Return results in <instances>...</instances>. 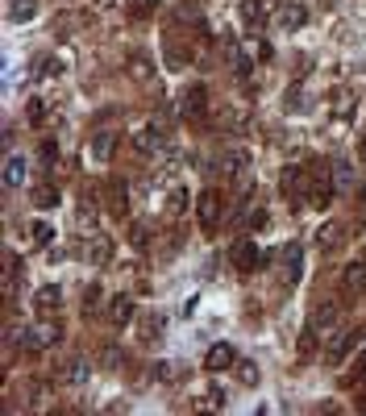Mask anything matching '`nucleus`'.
<instances>
[{"instance_id": "nucleus-22", "label": "nucleus", "mask_w": 366, "mask_h": 416, "mask_svg": "<svg viewBox=\"0 0 366 416\" xmlns=\"http://www.w3.org/2000/svg\"><path fill=\"white\" fill-rule=\"evenodd\" d=\"M283 258H288V288H292V283H300V245H288Z\"/></svg>"}, {"instance_id": "nucleus-30", "label": "nucleus", "mask_w": 366, "mask_h": 416, "mask_svg": "<svg viewBox=\"0 0 366 416\" xmlns=\"http://www.w3.org/2000/svg\"><path fill=\"white\" fill-rule=\"evenodd\" d=\"M154 9H158V0H133V13H138V17H146Z\"/></svg>"}, {"instance_id": "nucleus-12", "label": "nucleus", "mask_w": 366, "mask_h": 416, "mask_svg": "<svg viewBox=\"0 0 366 416\" xmlns=\"http://www.w3.org/2000/svg\"><path fill=\"white\" fill-rule=\"evenodd\" d=\"M304 21H308L304 4H283V13H279V25H283V29H300Z\"/></svg>"}, {"instance_id": "nucleus-2", "label": "nucleus", "mask_w": 366, "mask_h": 416, "mask_svg": "<svg viewBox=\"0 0 366 416\" xmlns=\"http://www.w3.org/2000/svg\"><path fill=\"white\" fill-rule=\"evenodd\" d=\"M333 192H337V183H333V167H312V188H308V200L325 208V204H333Z\"/></svg>"}, {"instance_id": "nucleus-17", "label": "nucleus", "mask_w": 366, "mask_h": 416, "mask_svg": "<svg viewBox=\"0 0 366 416\" xmlns=\"http://www.w3.org/2000/svg\"><path fill=\"white\" fill-rule=\"evenodd\" d=\"M337 242H342V225H333V220H329V225L317 233V245H320V250H333Z\"/></svg>"}, {"instance_id": "nucleus-4", "label": "nucleus", "mask_w": 366, "mask_h": 416, "mask_svg": "<svg viewBox=\"0 0 366 416\" xmlns=\"http://www.w3.org/2000/svg\"><path fill=\"white\" fill-rule=\"evenodd\" d=\"M208 113V88L204 83H192L183 96H179V117H188V121H200Z\"/></svg>"}, {"instance_id": "nucleus-32", "label": "nucleus", "mask_w": 366, "mask_h": 416, "mask_svg": "<svg viewBox=\"0 0 366 416\" xmlns=\"http://www.w3.org/2000/svg\"><path fill=\"white\" fill-rule=\"evenodd\" d=\"M96 300H100V288H88V295H83V313H92V308H96Z\"/></svg>"}, {"instance_id": "nucleus-24", "label": "nucleus", "mask_w": 366, "mask_h": 416, "mask_svg": "<svg viewBox=\"0 0 366 416\" xmlns=\"http://www.w3.org/2000/svg\"><path fill=\"white\" fill-rule=\"evenodd\" d=\"M9 17H13V21H29V17H34V0H13Z\"/></svg>"}, {"instance_id": "nucleus-3", "label": "nucleus", "mask_w": 366, "mask_h": 416, "mask_svg": "<svg viewBox=\"0 0 366 416\" xmlns=\"http://www.w3.org/2000/svg\"><path fill=\"white\" fill-rule=\"evenodd\" d=\"M217 171L225 175V179H245V175H250V154H245L242 146H229V150H220V158H217Z\"/></svg>"}, {"instance_id": "nucleus-27", "label": "nucleus", "mask_w": 366, "mask_h": 416, "mask_svg": "<svg viewBox=\"0 0 366 416\" xmlns=\"http://www.w3.org/2000/svg\"><path fill=\"white\" fill-rule=\"evenodd\" d=\"M59 71H63L59 59H42V63H38V75H42V79H50V75H59Z\"/></svg>"}, {"instance_id": "nucleus-28", "label": "nucleus", "mask_w": 366, "mask_h": 416, "mask_svg": "<svg viewBox=\"0 0 366 416\" xmlns=\"http://www.w3.org/2000/svg\"><path fill=\"white\" fill-rule=\"evenodd\" d=\"M67 379H71V383H83V379H88V362H71Z\"/></svg>"}, {"instance_id": "nucleus-25", "label": "nucleus", "mask_w": 366, "mask_h": 416, "mask_svg": "<svg viewBox=\"0 0 366 416\" xmlns=\"http://www.w3.org/2000/svg\"><path fill=\"white\" fill-rule=\"evenodd\" d=\"M29 233H34V242H38V245H50V242H54V229H50L46 220H34V229H29Z\"/></svg>"}, {"instance_id": "nucleus-18", "label": "nucleus", "mask_w": 366, "mask_h": 416, "mask_svg": "<svg viewBox=\"0 0 366 416\" xmlns=\"http://www.w3.org/2000/svg\"><path fill=\"white\" fill-rule=\"evenodd\" d=\"M333 183H337V192H350V188H354V171H350V163H333Z\"/></svg>"}, {"instance_id": "nucleus-8", "label": "nucleus", "mask_w": 366, "mask_h": 416, "mask_svg": "<svg viewBox=\"0 0 366 416\" xmlns=\"http://www.w3.org/2000/svg\"><path fill=\"white\" fill-rule=\"evenodd\" d=\"M113 150H117V133H113V129H100L96 138H92V158H96V163H108Z\"/></svg>"}, {"instance_id": "nucleus-20", "label": "nucleus", "mask_w": 366, "mask_h": 416, "mask_svg": "<svg viewBox=\"0 0 366 416\" xmlns=\"http://www.w3.org/2000/svg\"><path fill=\"white\" fill-rule=\"evenodd\" d=\"M34 204H38V208H54V204H59V188H50V183L34 188Z\"/></svg>"}, {"instance_id": "nucleus-26", "label": "nucleus", "mask_w": 366, "mask_h": 416, "mask_svg": "<svg viewBox=\"0 0 366 416\" xmlns=\"http://www.w3.org/2000/svg\"><path fill=\"white\" fill-rule=\"evenodd\" d=\"M129 75H133V79H146V75H150V67H146V59H142V54H133V59H129Z\"/></svg>"}, {"instance_id": "nucleus-1", "label": "nucleus", "mask_w": 366, "mask_h": 416, "mask_svg": "<svg viewBox=\"0 0 366 416\" xmlns=\"http://www.w3.org/2000/svg\"><path fill=\"white\" fill-rule=\"evenodd\" d=\"M195 213H200V229H204V233H213V229L220 225V217H225V196L213 192V188H208V192H200Z\"/></svg>"}, {"instance_id": "nucleus-11", "label": "nucleus", "mask_w": 366, "mask_h": 416, "mask_svg": "<svg viewBox=\"0 0 366 416\" xmlns=\"http://www.w3.org/2000/svg\"><path fill=\"white\" fill-rule=\"evenodd\" d=\"M108 320H113V325H129V320H133V300H129V295H113Z\"/></svg>"}, {"instance_id": "nucleus-33", "label": "nucleus", "mask_w": 366, "mask_h": 416, "mask_svg": "<svg viewBox=\"0 0 366 416\" xmlns=\"http://www.w3.org/2000/svg\"><path fill=\"white\" fill-rule=\"evenodd\" d=\"M42 117H46V104H42V100H34V104H29V121H42Z\"/></svg>"}, {"instance_id": "nucleus-10", "label": "nucleus", "mask_w": 366, "mask_h": 416, "mask_svg": "<svg viewBox=\"0 0 366 416\" xmlns=\"http://www.w3.org/2000/svg\"><path fill=\"white\" fill-rule=\"evenodd\" d=\"M25 183V158L21 154H9L4 158V188H21Z\"/></svg>"}, {"instance_id": "nucleus-7", "label": "nucleus", "mask_w": 366, "mask_h": 416, "mask_svg": "<svg viewBox=\"0 0 366 416\" xmlns=\"http://www.w3.org/2000/svg\"><path fill=\"white\" fill-rule=\"evenodd\" d=\"M263 263H267V254H263L254 242H238L233 245V267L238 270H258Z\"/></svg>"}, {"instance_id": "nucleus-6", "label": "nucleus", "mask_w": 366, "mask_h": 416, "mask_svg": "<svg viewBox=\"0 0 366 416\" xmlns=\"http://www.w3.org/2000/svg\"><path fill=\"white\" fill-rule=\"evenodd\" d=\"M229 367H238V350L233 345H213L208 354H204V370H213V375H220V370H229Z\"/></svg>"}, {"instance_id": "nucleus-14", "label": "nucleus", "mask_w": 366, "mask_h": 416, "mask_svg": "<svg viewBox=\"0 0 366 416\" xmlns=\"http://www.w3.org/2000/svg\"><path fill=\"white\" fill-rule=\"evenodd\" d=\"M108 208H113L117 217L129 213V192H125V183H108Z\"/></svg>"}, {"instance_id": "nucleus-5", "label": "nucleus", "mask_w": 366, "mask_h": 416, "mask_svg": "<svg viewBox=\"0 0 366 416\" xmlns=\"http://www.w3.org/2000/svg\"><path fill=\"white\" fill-rule=\"evenodd\" d=\"M133 146H138V154H158V150H167V129L158 121L142 125V129L133 133Z\"/></svg>"}, {"instance_id": "nucleus-19", "label": "nucleus", "mask_w": 366, "mask_h": 416, "mask_svg": "<svg viewBox=\"0 0 366 416\" xmlns=\"http://www.w3.org/2000/svg\"><path fill=\"white\" fill-rule=\"evenodd\" d=\"M300 188H304V171L300 167L283 171V196H300Z\"/></svg>"}, {"instance_id": "nucleus-29", "label": "nucleus", "mask_w": 366, "mask_h": 416, "mask_svg": "<svg viewBox=\"0 0 366 416\" xmlns=\"http://www.w3.org/2000/svg\"><path fill=\"white\" fill-rule=\"evenodd\" d=\"M238 375H242V383H258V367H254V362H238Z\"/></svg>"}, {"instance_id": "nucleus-34", "label": "nucleus", "mask_w": 366, "mask_h": 416, "mask_svg": "<svg viewBox=\"0 0 366 416\" xmlns=\"http://www.w3.org/2000/svg\"><path fill=\"white\" fill-rule=\"evenodd\" d=\"M358 379H366V354L358 358Z\"/></svg>"}, {"instance_id": "nucleus-31", "label": "nucleus", "mask_w": 366, "mask_h": 416, "mask_svg": "<svg viewBox=\"0 0 366 416\" xmlns=\"http://www.w3.org/2000/svg\"><path fill=\"white\" fill-rule=\"evenodd\" d=\"M54 158H59V146H54V142H42V163H54Z\"/></svg>"}, {"instance_id": "nucleus-9", "label": "nucleus", "mask_w": 366, "mask_h": 416, "mask_svg": "<svg viewBox=\"0 0 366 416\" xmlns=\"http://www.w3.org/2000/svg\"><path fill=\"white\" fill-rule=\"evenodd\" d=\"M325 338H329V362H342L345 350L354 345V333H345V329H329Z\"/></svg>"}, {"instance_id": "nucleus-21", "label": "nucleus", "mask_w": 366, "mask_h": 416, "mask_svg": "<svg viewBox=\"0 0 366 416\" xmlns=\"http://www.w3.org/2000/svg\"><path fill=\"white\" fill-rule=\"evenodd\" d=\"M163 325H167L163 317H146L142 320V342H158L163 338Z\"/></svg>"}, {"instance_id": "nucleus-23", "label": "nucleus", "mask_w": 366, "mask_h": 416, "mask_svg": "<svg viewBox=\"0 0 366 416\" xmlns=\"http://www.w3.org/2000/svg\"><path fill=\"white\" fill-rule=\"evenodd\" d=\"M342 279L350 283V288H366V263H350Z\"/></svg>"}, {"instance_id": "nucleus-35", "label": "nucleus", "mask_w": 366, "mask_h": 416, "mask_svg": "<svg viewBox=\"0 0 366 416\" xmlns=\"http://www.w3.org/2000/svg\"><path fill=\"white\" fill-rule=\"evenodd\" d=\"M362 158H366V138H362Z\"/></svg>"}, {"instance_id": "nucleus-13", "label": "nucleus", "mask_w": 366, "mask_h": 416, "mask_svg": "<svg viewBox=\"0 0 366 416\" xmlns=\"http://www.w3.org/2000/svg\"><path fill=\"white\" fill-rule=\"evenodd\" d=\"M34 304H38V317H50V313H59V304H63V300H59V288H42Z\"/></svg>"}, {"instance_id": "nucleus-16", "label": "nucleus", "mask_w": 366, "mask_h": 416, "mask_svg": "<svg viewBox=\"0 0 366 416\" xmlns=\"http://www.w3.org/2000/svg\"><path fill=\"white\" fill-rule=\"evenodd\" d=\"M108 254H113V242H108L104 233H92V263L104 267V263H108Z\"/></svg>"}, {"instance_id": "nucleus-15", "label": "nucleus", "mask_w": 366, "mask_h": 416, "mask_svg": "<svg viewBox=\"0 0 366 416\" xmlns=\"http://www.w3.org/2000/svg\"><path fill=\"white\" fill-rule=\"evenodd\" d=\"M242 17H245V25L258 29V25L267 21V4H263V0H242Z\"/></svg>"}]
</instances>
